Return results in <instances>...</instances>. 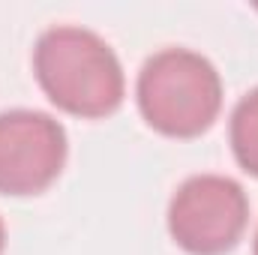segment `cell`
<instances>
[{
    "label": "cell",
    "instance_id": "8992f818",
    "mask_svg": "<svg viewBox=\"0 0 258 255\" xmlns=\"http://www.w3.org/2000/svg\"><path fill=\"white\" fill-rule=\"evenodd\" d=\"M3 246H6V228H3V219H0V255H3Z\"/></svg>",
    "mask_w": 258,
    "mask_h": 255
},
{
    "label": "cell",
    "instance_id": "277c9868",
    "mask_svg": "<svg viewBox=\"0 0 258 255\" xmlns=\"http://www.w3.org/2000/svg\"><path fill=\"white\" fill-rule=\"evenodd\" d=\"M66 162L63 126L42 111L0 114V195H36L48 189Z\"/></svg>",
    "mask_w": 258,
    "mask_h": 255
},
{
    "label": "cell",
    "instance_id": "52a82bcc",
    "mask_svg": "<svg viewBox=\"0 0 258 255\" xmlns=\"http://www.w3.org/2000/svg\"><path fill=\"white\" fill-rule=\"evenodd\" d=\"M255 255H258V234H255Z\"/></svg>",
    "mask_w": 258,
    "mask_h": 255
},
{
    "label": "cell",
    "instance_id": "7a4b0ae2",
    "mask_svg": "<svg viewBox=\"0 0 258 255\" xmlns=\"http://www.w3.org/2000/svg\"><path fill=\"white\" fill-rule=\"evenodd\" d=\"M141 117L168 138H195L213 126L222 108L216 66L189 48H165L141 66Z\"/></svg>",
    "mask_w": 258,
    "mask_h": 255
},
{
    "label": "cell",
    "instance_id": "3957f363",
    "mask_svg": "<svg viewBox=\"0 0 258 255\" xmlns=\"http://www.w3.org/2000/svg\"><path fill=\"white\" fill-rule=\"evenodd\" d=\"M246 222V192L222 174L189 177L168 204V231L180 249L192 255H225L243 237Z\"/></svg>",
    "mask_w": 258,
    "mask_h": 255
},
{
    "label": "cell",
    "instance_id": "6da1fadb",
    "mask_svg": "<svg viewBox=\"0 0 258 255\" xmlns=\"http://www.w3.org/2000/svg\"><path fill=\"white\" fill-rule=\"evenodd\" d=\"M33 72L45 96L75 117H108L123 102V69L111 45L84 27H51L33 48Z\"/></svg>",
    "mask_w": 258,
    "mask_h": 255
},
{
    "label": "cell",
    "instance_id": "5b68a950",
    "mask_svg": "<svg viewBox=\"0 0 258 255\" xmlns=\"http://www.w3.org/2000/svg\"><path fill=\"white\" fill-rule=\"evenodd\" d=\"M231 150L240 168L258 177V87L237 102L231 114Z\"/></svg>",
    "mask_w": 258,
    "mask_h": 255
}]
</instances>
